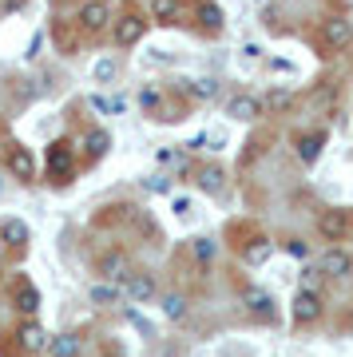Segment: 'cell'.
Returning a JSON list of instances; mask_svg holds the SVG:
<instances>
[{"label": "cell", "mask_w": 353, "mask_h": 357, "mask_svg": "<svg viewBox=\"0 0 353 357\" xmlns=\"http://www.w3.org/2000/svg\"><path fill=\"white\" fill-rule=\"evenodd\" d=\"M80 349H84L80 333H56V337H48V354L52 357H80Z\"/></svg>", "instance_id": "cell-21"}, {"label": "cell", "mask_w": 353, "mask_h": 357, "mask_svg": "<svg viewBox=\"0 0 353 357\" xmlns=\"http://www.w3.org/2000/svg\"><path fill=\"white\" fill-rule=\"evenodd\" d=\"M286 250H290L294 258H302L306 255V243H302V238H290V243H286Z\"/></svg>", "instance_id": "cell-29"}, {"label": "cell", "mask_w": 353, "mask_h": 357, "mask_svg": "<svg viewBox=\"0 0 353 357\" xmlns=\"http://www.w3.org/2000/svg\"><path fill=\"white\" fill-rule=\"evenodd\" d=\"M190 96H195V100H199V103L215 100V96H218V79H211V76L195 79V84H190Z\"/></svg>", "instance_id": "cell-27"}, {"label": "cell", "mask_w": 353, "mask_h": 357, "mask_svg": "<svg viewBox=\"0 0 353 357\" xmlns=\"http://www.w3.org/2000/svg\"><path fill=\"white\" fill-rule=\"evenodd\" d=\"M107 151H112V135H107L103 128H91L88 135H84V155L96 163V159H103Z\"/></svg>", "instance_id": "cell-20"}, {"label": "cell", "mask_w": 353, "mask_h": 357, "mask_svg": "<svg viewBox=\"0 0 353 357\" xmlns=\"http://www.w3.org/2000/svg\"><path fill=\"white\" fill-rule=\"evenodd\" d=\"M119 290L131 306H143V302H155L159 298V282H155L151 270H131L123 282H119Z\"/></svg>", "instance_id": "cell-5"}, {"label": "cell", "mask_w": 353, "mask_h": 357, "mask_svg": "<svg viewBox=\"0 0 353 357\" xmlns=\"http://www.w3.org/2000/svg\"><path fill=\"white\" fill-rule=\"evenodd\" d=\"M294 103V96L286 88H274V91H266L262 96V112H270V115H278V112H286Z\"/></svg>", "instance_id": "cell-25"}, {"label": "cell", "mask_w": 353, "mask_h": 357, "mask_svg": "<svg viewBox=\"0 0 353 357\" xmlns=\"http://www.w3.org/2000/svg\"><path fill=\"white\" fill-rule=\"evenodd\" d=\"M143 36H147V20H143L139 13H123L112 28V40L119 44V48H135Z\"/></svg>", "instance_id": "cell-7"}, {"label": "cell", "mask_w": 353, "mask_h": 357, "mask_svg": "<svg viewBox=\"0 0 353 357\" xmlns=\"http://www.w3.org/2000/svg\"><path fill=\"white\" fill-rule=\"evenodd\" d=\"M4 171H8L16 183H36V155L28 151V147H20V143H13V147L4 151Z\"/></svg>", "instance_id": "cell-6"}, {"label": "cell", "mask_w": 353, "mask_h": 357, "mask_svg": "<svg viewBox=\"0 0 353 357\" xmlns=\"http://www.w3.org/2000/svg\"><path fill=\"white\" fill-rule=\"evenodd\" d=\"M107 16H112V8H107L103 0H88V4L80 8V28H84L88 36H96V32L107 28Z\"/></svg>", "instance_id": "cell-13"}, {"label": "cell", "mask_w": 353, "mask_h": 357, "mask_svg": "<svg viewBox=\"0 0 353 357\" xmlns=\"http://www.w3.org/2000/svg\"><path fill=\"white\" fill-rule=\"evenodd\" d=\"M0 238L13 246V250H28V243H32V230H28L24 218H4V222H0Z\"/></svg>", "instance_id": "cell-15"}, {"label": "cell", "mask_w": 353, "mask_h": 357, "mask_svg": "<svg viewBox=\"0 0 353 357\" xmlns=\"http://www.w3.org/2000/svg\"><path fill=\"white\" fill-rule=\"evenodd\" d=\"M270 255H274V243H270L266 234H254L250 243L242 246V262H246V266H266Z\"/></svg>", "instance_id": "cell-17"}, {"label": "cell", "mask_w": 353, "mask_h": 357, "mask_svg": "<svg viewBox=\"0 0 353 357\" xmlns=\"http://www.w3.org/2000/svg\"><path fill=\"white\" fill-rule=\"evenodd\" d=\"M199 191H206V195H223L227 191V171L223 167H215V163H206V167H199Z\"/></svg>", "instance_id": "cell-19"}, {"label": "cell", "mask_w": 353, "mask_h": 357, "mask_svg": "<svg viewBox=\"0 0 353 357\" xmlns=\"http://www.w3.org/2000/svg\"><path fill=\"white\" fill-rule=\"evenodd\" d=\"M44 175H48V183H56V187H63V183H72V175H76V159H72V143L56 139L48 147V167H44Z\"/></svg>", "instance_id": "cell-4"}, {"label": "cell", "mask_w": 353, "mask_h": 357, "mask_svg": "<svg viewBox=\"0 0 353 357\" xmlns=\"http://www.w3.org/2000/svg\"><path fill=\"white\" fill-rule=\"evenodd\" d=\"M322 314H326V302H322V294L310 290V286H302V290L290 298V321H294V326L310 330V326L322 321Z\"/></svg>", "instance_id": "cell-2"}, {"label": "cell", "mask_w": 353, "mask_h": 357, "mask_svg": "<svg viewBox=\"0 0 353 357\" xmlns=\"http://www.w3.org/2000/svg\"><path fill=\"white\" fill-rule=\"evenodd\" d=\"M227 115H230V119H239V123H254V119L266 115V112H262V100H258V96L239 91V96H230V100H227Z\"/></svg>", "instance_id": "cell-12"}, {"label": "cell", "mask_w": 353, "mask_h": 357, "mask_svg": "<svg viewBox=\"0 0 353 357\" xmlns=\"http://www.w3.org/2000/svg\"><path fill=\"white\" fill-rule=\"evenodd\" d=\"M190 250H195V258H199V262H211V258H215V238H195V246H190Z\"/></svg>", "instance_id": "cell-28"}, {"label": "cell", "mask_w": 353, "mask_h": 357, "mask_svg": "<svg viewBox=\"0 0 353 357\" xmlns=\"http://www.w3.org/2000/svg\"><path fill=\"white\" fill-rule=\"evenodd\" d=\"M147 187H151V191H171V178H167V175H163V178L155 175L151 183H147Z\"/></svg>", "instance_id": "cell-30"}, {"label": "cell", "mask_w": 353, "mask_h": 357, "mask_svg": "<svg viewBox=\"0 0 353 357\" xmlns=\"http://www.w3.org/2000/svg\"><path fill=\"white\" fill-rule=\"evenodd\" d=\"M96 274H100L103 282H123L127 274H131V255H127V250H103V255L96 258Z\"/></svg>", "instance_id": "cell-8"}, {"label": "cell", "mask_w": 353, "mask_h": 357, "mask_svg": "<svg viewBox=\"0 0 353 357\" xmlns=\"http://www.w3.org/2000/svg\"><path fill=\"white\" fill-rule=\"evenodd\" d=\"M294 147H298V159H302L306 167H314L317 159H322V151H326V135H322V131H306V135L294 139Z\"/></svg>", "instance_id": "cell-14"}, {"label": "cell", "mask_w": 353, "mask_h": 357, "mask_svg": "<svg viewBox=\"0 0 353 357\" xmlns=\"http://www.w3.org/2000/svg\"><path fill=\"white\" fill-rule=\"evenodd\" d=\"M91 107H96V112H112L115 103H107V100H103V96H91Z\"/></svg>", "instance_id": "cell-31"}, {"label": "cell", "mask_w": 353, "mask_h": 357, "mask_svg": "<svg viewBox=\"0 0 353 357\" xmlns=\"http://www.w3.org/2000/svg\"><path fill=\"white\" fill-rule=\"evenodd\" d=\"M151 20H159V24H179L183 20V0H151Z\"/></svg>", "instance_id": "cell-22"}, {"label": "cell", "mask_w": 353, "mask_h": 357, "mask_svg": "<svg viewBox=\"0 0 353 357\" xmlns=\"http://www.w3.org/2000/svg\"><path fill=\"white\" fill-rule=\"evenodd\" d=\"M317 234H322L326 243H345L353 234V211L350 206H326V211L317 215Z\"/></svg>", "instance_id": "cell-3"}, {"label": "cell", "mask_w": 353, "mask_h": 357, "mask_svg": "<svg viewBox=\"0 0 353 357\" xmlns=\"http://www.w3.org/2000/svg\"><path fill=\"white\" fill-rule=\"evenodd\" d=\"M242 306L250 310L254 318H262V321H274V318H278V302H274V294H270V290H258V286L242 290Z\"/></svg>", "instance_id": "cell-11"}, {"label": "cell", "mask_w": 353, "mask_h": 357, "mask_svg": "<svg viewBox=\"0 0 353 357\" xmlns=\"http://www.w3.org/2000/svg\"><path fill=\"white\" fill-rule=\"evenodd\" d=\"M163 318L167 321H187V294H179V290L163 294Z\"/></svg>", "instance_id": "cell-23"}, {"label": "cell", "mask_w": 353, "mask_h": 357, "mask_svg": "<svg viewBox=\"0 0 353 357\" xmlns=\"http://www.w3.org/2000/svg\"><path fill=\"white\" fill-rule=\"evenodd\" d=\"M254 4H266V0H254Z\"/></svg>", "instance_id": "cell-34"}, {"label": "cell", "mask_w": 353, "mask_h": 357, "mask_svg": "<svg viewBox=\"0 0 353 357\" xmlns=\"http://www.w3.org/2000/svg\"><path fill=\"white\" fill-rule=\"evenodd\" d=\"M317 274H326V278H350L353 274V255H345L341 246H329L326 255L317 258Z\"/></svg>", "instance_id": "cell-10"}, {"label": "cell", "mask_w": 353, "mask_h": 357, "mask_svg": "<svg viewBox=\"0 0 353 357\" xmlns=\"http://www.w3.org/2000/svg\"><path fill=\"white\" fill-rule=\"evenodd\" d=\"M40 44H44V36H40V32H36V36H32V44H28V60H32V56H36V52H40Z\"/></svg>", "instance_id": "cell-33"}, {"label": "cell", "mask_w": 353, "mask_h": 357, "mask_svg": "<svg viewBox=\"0 0 353 357\" xmlns=\"http://www.w3.org/2000/svg\"><path fill=\"white\" fill-rule=\"evenodd\" d=\"M350 44H353V20H345V16H326L317 24V52L322 56H338Z\"/></svg>", "instance_id": "cell-1"}, {"label": "cell", "mask_w": 353, "mask_h": 357, "mask_svg": "<svg viewBox=\"0 0 353 357\" xmlns=\"http://www.w3.org/2000/svg\"><path fill=\"white\" fill-rule=\"evenodd\" d=\"M88 298H91V306H115V302L123 298V290H119V282L96 278V282L88 286Z\"/></svg>", "instance_id": "cell-18"}, {"label": "cell", "mask_w": 353, "mask_h": 357, "mask_svg": "<svg viewBox=\"0 0 353 357\" xmlns=\"http://www.w3.org/2000/svg\"><path fill=\"white\" fill-rule=\"evenodd\" d=\"M115 76H119V60H112V56L96 60V68H91V79L96 84H115Z\"/></svg>", "instance_id": "cell-26"}, {"label": "cell", "mask_w": 353, "mask_h": 357, "mask_svg": "<svg viewBox=\"0 0 353 357\" xmlns=\"http://www.w3.org/2000/svg\"><path fill=\"white\" fill-rule=\"evenodd\" d=\"M13 306L24 314V318H36V310H40V290L32 286V282H16V290H13Z\"/></svg>", "instance_id": "cell-16"}, {"label": "cell", "mask_w": 353, "mask_h": 357, "mask_svg": "<svg viewBox=\"0 0 353 357\" xmlns=\"http://www.w3.org/2000/svg\"><path fill=\"white\" fill-rule=\"evenodd\" d=\"M199 24H202V32H211V36L223 28V8H218L215 0H199Z\"/></svg>", "instance_id": "cell-24"}, {"label": "cell", "mask_w": 353, "mask_h": 357, "mask_svg": "<svg viewBox=\"0 0 353 357\" xmlns=\"http://www.w3.org/2000/svg\"><path fill=\"white\" fill-rule=\"evenodd\" d=\"M155 163H159V167H171V163H175V151H159V155H155Z\"/></svg>", "instance_id": "cell-32"}, {"label": "cell", "mask_w": 353, "mask_h": 357, "mask_svg": "<svg viewBox=\"0 0 353 357\" xmlns=\"http://www.w3.org/2000/svg\"><path fill=\"white\" fill-rule=\"evenodd\" d=\"M13 337H16V349H20V354H44V349H48V333H44V326H40L36 318H28Z\"/></svg>", "instance_id": "cell-9"}]
</instances>
